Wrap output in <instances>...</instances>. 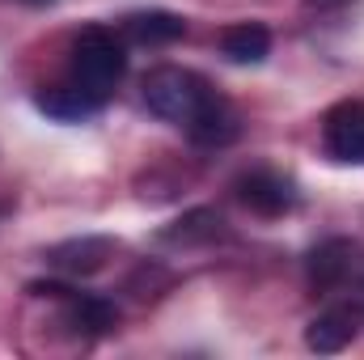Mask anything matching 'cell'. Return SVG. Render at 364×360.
Listing matches in <instances>:
<instances>
[{"mask_svg":"<svg viewBox=\"0 0 364 360\" xmlns=\"http://www.w3.org/2000/svg\"><path fill=\"white\" fill-rule=\"evenodd\" d=\"M110 242L106 238H73V242H60V246H51L47 250V263L60 271H68V275H93V271L106 268V259H110Z\"/></svg>","mask_w":364,"mask_h":360,"instance_id":"cell-9","label":"cell"},{"mask_svg":"<svg viewBox=\"0 0 364 360\" xmlns=\"http://www.w3.org/2000/svg\"><path fill=\"white\" fill-rule=\"evenodd\" d=\"M123 77H127V51H123V43L110 30H102V26L81 30L77 43H73V85H81L97 102H106Z\"/></svg>","mask_w":364,"mask_h":360,"instance_id":"cell-1","label":"cell"},{"mask_svg":"<svg viewBox=\"0 0 364 360\" xmlns=\"http://www.w3.org/2000/svg\"><path fill=\"white\" fill-rule=\"evenodd\" d=\"M352 268H356V242H348V238H326V242H318V246L309 250V259H305L309 284H314L318 292L343 284V275Z\"/></svg>","mask_w":364,"mask_h":360,"instance_id":"cell-6","label":"cell"},{"mask_svg":"<svg viewBox=\"0 0 364 360\" xmlns=\"http://www.w3.org/2000/svg\"><path fill=\"white\" fill-rule=\"evenodd\" d=\"M356 331H360V309H352V305H335V309L318 314V318L305 327V348L331 356V352H343V348L356 339Z\"/></svg>","mask_w":364,"mask_h":360,"instance_id":"cell-5","label":"cell"},{"mask_svg":"<svg viewBox=\"0 0 364 360\" xmlns=\"http://www.w3.org/2000/svg\"><path fill=\"white\" fill-rule=\"evenodd\" d=\"M220 212H212V208H195V212H186L178 216L161 238L166 242H174V246H203V242H216L220 238Z\"/></svg>","mask_w":364,"mask_h":360,"instance_id":"cell-13","label":"cell"},{"mask_svg":"<svg viewBox=\"0 0 364 360\" xmlns=\"http://www.w3.org/2000/svg\"><path fill=\"white\" fill-rule=\"evenodd\" d=\"M123 34L140 47H161V43H174L186 34V21L178 13H166V9H149V13H132L123 21Z\"/></svg>","mask_w":364,"mask_h":360,"instance_id":"cell-10","label":"cell"},{"mask_svg":"<svg viewBox=\"0 0 364 360\" xmlns=\"http://www.w3.org/2000/svg\"><path fill=\"white\" fill-rule=\"evenodd\" d=\"M220 51L233 60V64H263L267 51H272V34L267 26L259 21H242V26H229L220 34Z\"/></svg>","mask_w":364,"mask_h":360,"instance_id":"cell-11","label":"cell"},{"mask_svg":"<svg viewBox=\"0 0 364 360\" xmlns=\"http://www.w3.org/2000/svg\"><path fill=\"white\" fill-rule=\"evenodd\" d=\"M212 93L216 90H212L199 73L178 68V64H161V68H153V73L144 77V106H149L157 119L178 123V127H186V123L203 110V102H208Z\"/></svg>","mask_w":364,"mask_h":360,"instance_id":"cell-2","label":"cell"},{"mask_svg":"<svg viewBox=\"0 0 364 360\" xmlns=\"http://www.w3.org/2000/svg\"><path fill=\"white\" fill-rule=\"evenodd\" d=\"M30 4H38V0H30Z\"/></svg>","mask_w":364,"mask_h":360,"instance_id":"cell-14","label":"cell"},{"mask_svg":"<svg viewBox=\"0 0 364 360\" xmlns=\"http://www.w3.org/2000/svg\"><path fill=\"white\" fill-rule=\"evenodd\" d=\"M34 106L47 115V119H55V123H81V119H93L97 110H102V102L85 93L81 85H51V90H38L34 93Z\"/></svg>","mask_w":364,"mask_h":360,"instance_id":"cell-7","label":"cell"},{"mask_svg":"<svg viewBox=\"0 0 364 360\" xmlns=\"http://www.w3.org/2000/svg\"><path fill=\"white\" fill-rule=\"evenodd\" d=\"M64 314H68V322L77 331H90V335H106L119 322V309L106 297H93V292H68L64 297Z\"/></svg>","mask_w":364,"mask_h":360,"instance_id":"cell-12","label":"cell"},{"mask_svg":"<svg viewBox=\"0 0 364 360\" xmlns=\"http://www.w3.org/2000/svg\"><path fill=\"white\" fill-rule=\"evenodd\" d=\"M233 191H237V199H242L250 212H259V216H284V212L296 208V186L288 179H279V174H272V170H250V174H242V179L233 182Z\"/></svg>","mask_w":364,"mask_h":360,"instance_id":"cell-4","label":"cell"},{"mask_svg":"<svg viewBox=\"0 0 364 360\" xmlns=\"http://www.w3.org/2000/svg\"><path fill=\"white\" fill-rule=\"evenodd\" d=\"M186 136H191L195 144H203V149L229 144V140L237 136V115H233V106H229L220 93H212V97L203 102V110L186 123Z\"/></svg>","mask_w":364,"mask_h":360,"instance_id":"cell-8","label":"cell"},{"mask_svg":"<svg viewBox=\"0 0 364 360\" xmlns=\"http://www.w3.org/2000/svg\"><path fill=\"white\" fill-rule=\"evenodd\" d=\"M322 144L335 162L364 166V102H339L322 119Z\"/></svg>","mask_w":364,"mask_h":360,"instance_id":"cell-3","label":"cell"}]
</instances>
